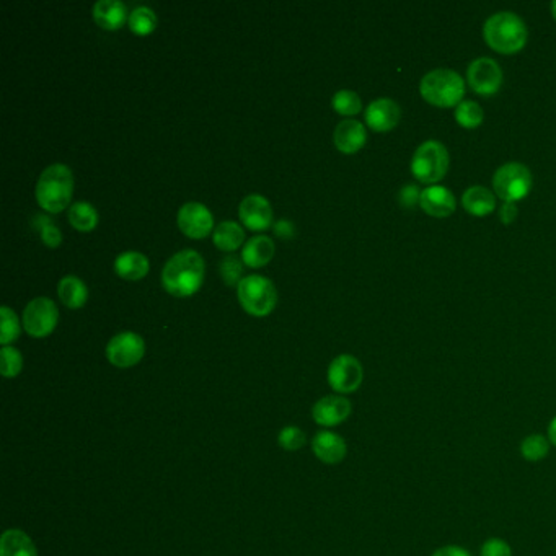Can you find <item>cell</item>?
<instances>
[{"label":"cell","mask_w":556,"mask_h":556,"mask_svg":"<svg viewBox=\"0 0 556 556\" xmlns=\"http://www.w3.org/2000/svg\"><path fill=\"white\" fill-rule=\"evenodd\" d=\"M23 367V357L17 348L4 346L0 351V371L4 377H15Z\"/></svg>","instance_id":"obj_33"},{"label":"cell","mask_w":556,"mask_h":556,"mask_svg":"<svg viewBox=\"0 0 556 556\" xmlns=\"http://www.w3.org/2000/svg\"><path fill=\"white\" fill-rule=\"evenodd\" d=\"M69 221L78 231H92L98 222V214L90 202L78 201L69 208Z\"/></svg>","instance_id":"obj_26"},{"label":"cell","mask_w":556,"mask_h":556,"mask_svg":"<svg viewBox=\"0 0 556 556\" xmlns=\"http://www.w3.org/2000/svg\"><path fill=\"white\" fill-rule=\"evenodd\" d=\"M0 556H38V552L25 532L12 528L0 538Z\"/></svg>","instance_id":"obj_22"},{"label":"cell","mask_w":556,"mask_h":556,"mask_svg":"<svg viewBox=\"0 0 556 556\" xmlns=\"http://www.w3.org/2000/svg\"><path fill=\"white\" fill-rule=\"evenodd\" d=\"M312 451L317 455L318 461L323 462L326 465H336L345 461L348 446L339 434L320 431L312 441Z\"/></svg>","instance_id":"obj_17"},{"label":"cell","mask_w":556,"mask_h":556,"mask_svg":"<svg viewBox=\"0 0 556 556\" xmlns=\"http://www.w3.org/2000/svg\"><path fill=\"white\" fill-rule=\"evenodd\" d=\"M481 556H512V548L503 538H488L479 550Z\"/></svg>","instance_id":"obj_36"},{"label":"cell","mask_w":556,"mask_h":556,"mask_svg":"<svg viewBox=\"0 0 556 556\" xmlns=\"http://www.w3.org/2000/svg\"><path fill=\"white\" fill-rule=\"evenodd\" d=\"M420 208L432 217H449L455 212L457 201L449 188L441 184H431L422 190Z\"/></svg>","instance_id":"obj_16"},{"label":"cell","mask_w":556,"mask_h":556,"mask_svg":"<svg viewBox=\"0 0 556 556\" xmlns=\"http://www.w3.org/2000/svg\"><path fill=\"white\" fill-rule=\"evenodd\" d=\"M351 412H353V405L348 398L341 395H328L314 405L312 416L320 426L333 428L346 421Z\"/></svg>","instance_id":"obj_13"},{"label":"cell","mask_w":556,"mask_h":556,"mask_svg":"<svg viewBox=\"0 0 556 556\" xmlns=\"http://www.w3.org/2000/svg\"><path fill=\"white\" fill-rule=\"evenodd\" d=\"M462 206L471 216L483 217V216H488L496 209V196H495V192H489V188L487 186L475 184V186L467 188L463 192Z\"/></svg>","instance_id":"obj_19"},{"label":"cell","mask_w":556,"mask_h":556,"mask_svg":"<svg viewBox=\"0 0 556 556\" xmlns=\"http://www.w3.org/2000/svg\"><path fill=\"white\" fill-rule=\"evenodd\" d=\"M237 294L240 304L255 317L268 315L278 302V290L274 282L259 274H249L241 278L237 284Z\"/></svg>","instance_id":"obj_6"},{"label":"cell","mask_w":556,"mask_h":556,"mask_svg":"<svg viewBox=\"0 0 556 556\" xmlns=\"http://www.w3.org/2000/svg\"><path fill=\"white\" fill-rule=\"evenodd\" d=\"M550 452V441L542 434H528L520 442V455L527 462L544 461Z\"/></svg>","instance_id":"obj_27"},{"label":"cell","mask_w":556,"mask_h":556,"mask_svg":"<svg viewBox=\"0 0 556 556\" xmlns=\"http://www.w3.org/2000/svg\"><path fill=\"white\" fill-rule=\"evenodd\" d=\"M421 192L418 184H405L400 192H398V202L402 204L405 209H413L414 206H420V200H421Z\"/></svg>","instance_id":"obj_37"},{"label":"cell","mask_w":556,"mask_h":556,"mask_svg":"<svg viewBox=\"0 0 556 556\" xmlns=\"http://www.w3.org/2000/svg\"><path fill=\"white\" fill-rule=\"evenodd\" d=\"M0 318H2V326H0V343L4 346H9L13 343L20 335V322L17 314L12 308L4 306L0 307Z\"/></svg>","instance_id":"obj_31"},{"label":"cell","mask_w":556,"mask_h":556,"mask_svg":"<svg viewBox=\"0 0 556 556\" xmlns=\"http://www.w3.org/2000/svg\"><path fill=\"white\" fill-rule=\"evenodd\" d=\"M239 214L241 222L253 231L266 229L273 222L271 204L265 196L257 192L243 198V201L240 202Z\"/></svg>","instance_id":"obj_15"},{"label":"cell","mask_w":556,"mask_h":556,"mask_svg":"<svg viewBox=\"0 0 556 556\" xmlns=\"http://www.w3.org/2000/svg\"><path fill=\"white\" fill-rule=\"evenodd\" d=\"M274 255V241L266 235H255L249 239L241 249V259L251 268L265 266Z\"/></svg>","instance_id":"obj_21"},{"label":"cell","mask_w":556,"mask_h":556,"mask_svg":"<svg viewBox=\"0 0 556 556\" xmlns=\"http://www.w3.org/2000/svg\"><path fill=\"white\" fill-rule=\"evenodd\" d=\"M499 217H501V222L503 224H512L514 219L518 217V208H516V202H504L503 206H501V209H499Z\"/></svg>","instance_id":"obj_38"},{"label":"cell","mask_w":556,"mask_h":556,"mask_svg":"<svg viewBox=\"0 0 556 556\" xmlns=\"http://www.w3.org/2000/svg\"><path fill=\"white\" fill-rule=\"evenodd\" d=\"M279 446L284 449V451L296 452L306 446L307 437H306V432L300 431L296 426H288L284 428L282 431L279 432Z\"/></svg>","instance_id":"obj_35"},{"label":"cell","mask_w":556,"mask_h":556,"mask_svg":"<svg viewBox=\"0 0 556 556\" xmlns=\"http://www.w3.org/2000/svg\"><path fill=\"white\" fill-rule=\"evenodd\" d=\"M58 294L68 307L78 308L86 304L88 289L86 282L78 276H64L59 281Z\"/></svg>","instance_id":"obj_24"},{"label":"cell","mask_w":556,"mask_h":556,"mask_svg":"<svg viewBox=\"0 0 556 556\" xmlns=\"http://www.w3.org/2000/svg\"><path fill=\"white\" fill-rule=\"evenodd\" d=\"M92 13L96 23L106 29H119L127 17V10L121 0H98Z\"/></svg>","instance_id":"obj_20"},{"label":"cell","mask_w":556,"mask_h":556,"mask_svg":"<svg viewBox=\"0 0 556 556\" xmlns=\"http://www.w3.org/2000/svg\"><path fill=\"white\" fill-rule=\"evenodd\" d=\"M274 232H276V235H279L281 239H292V235H294V224L288 221V219H279V221L274 224Z\"/></svg>","instance_id":"obj_40"},{"label":"cell","mask_w":556,"mask_h":556,"mask_svg":"<svg viewBox=\"0 0 556 556\" xmlns=\"http://www.w3.org/2000/svg\"><path fill=\"white\" fill-rule=\"evenodd\" d=\"M33 225H35V229L41 233V239H43V241H45L48 247L56 249L58 245H61L62 233L59 231L58 225L51 221L48 216L37 214V216L33 217Z\"/></svg>","instance_id":"obj_32"},{"label":"cell","mask_w":556,"mask_h":556,"mask_svg":"<svg viewBox=\"0 0 556 556\" xmlns=\"http://www.w3.org/2000/svg\"><path fill=\"white\" fill-rule=\"evenodd\" d=\"M400 118L402 108L392 98H377L365 108V123L377 133L392 131Z\"/></svg>","instance_id":"obj_14"},{"label":"cell","mask_w":556,"mask_h":556,"mask_svg":"<svg viewBox=\"0 0 556 556\" xmlns=\"http://www.w3.org/2000/svg\"><path fill=\"white\" fill-rule=\"evenodd\" d=\"M527 27L514 12H496L483 25V38L501 54H516L527 45Z\"/></svg>","instance_id":"obj_2"},{"label":"cell","mask_w":556,"mask_h":556,"mask_svg":"<svg viewBox=\"0 0 556 556\" xmlns=\"http://www.w3.org/2000/svg\"><path fill=\"white\" fill-rule=\"evenodd\" d=\"M548 441L556 447V416L548 424Z\"/></svg>","instance_id":"obj_41"},{"label":"cell","mask_w":556,"mask_h":556,"mask_svg":"<svg viewBox=\"0 0 556 556\" xmlns=\"http://www.w3.org/2000/svg\"><path fill=\"white\" fill-rule=\"evenodd\" d=\"M420 94L429 105L451 108L463 102L465 82L452 69H434L421 78Z\"/></svg>","instance_id":"obj_4"},{"label":"cell","mask_w":556,"mask_h":556,"mask_svg":"<svg viewBox=\"0 0 556 556\" xmlns=\"http://www.w3.org/2000/svg\"><path fill=\"white\" fill-rule=\"evenodd\" d=\"M214 243L224 251H233L239 249L245 240V232L237 222L224 221L214 229L212 233Z\"/></svg>","instance_id":"obj_25"},{"label":"cell","mask_w":556,"mask_h":556,"mask_svg":"<svg viewBox=\"0 0 556 556\" xmlns=\"http://www.w3.org/2000/svg\"><path fill=\"white\" fill-rule=\"evenodd\" d=\"M449 163H451L449 151L441 141H434V139L426 141L414 151V155H413V176L418 182L426 183V184L439 183L447 175Z\"/></svg>","instance_id":"obj_5"},{"label":"cell","mask_w":556,"mask_h":556,"mask_svg":"<svg viewBox=\"0 0 556 556\" xmlns=\"http://www.w3.org/2000/svg\"><path fill=\"white\" fill-rule=\"evenodd\" d=\"M204 279V259L194 249H182L165 263L162 271L163 288L176 298L192 296L201 288Z\"/></svg>","instance_id":"obj_1"},{"label":"cell","mask_w":556,"mask_h":556,"mask_svg":"<svg viewBox=\"0 0 556 556\" xmlns=\"http://www.w3.org/2000/svg\"><path fill=\"white\" fill-rule=\"evenodd\" d=\"M115 271L125 279L144 278L149 271V259L139 251H123L116 257Z\"/></svg>","instance_id":"obj_23"},{"label":"cell","mask_w":556,"mask_h":556,"mask_svg":"<svg viewBox=\"0 0 556 556\" xmlns=\"http://www.w3.org/2000/svg\"><path fill=\"white\" fill-rule=\"evenodd\" d=\"M532 173L524 163L508 162L493 175V190L504 202L524 200L532 190Z\"/></svg>","instance_id":"obj_7"},{"label":"cell","mask_w":556,"mask_h":556,"mask_svg":"<svg viewBox=\"0 0 556 556\" xmlns=\"http://www.w3.org/2000/svg\"><path fill=\"white\" fill-rule=\"evenodd\" d=\"M455 119L457 123L465 129H475L478 127L485 119L483 108L473 102V100H463L462 103L455 106Z\"/></svg>","instance_id":"obj_28"},{"label":"cell","mask_w":556,"mask_h":556,"mask_svg":"<svg viewBox=\"0 0 556 556\" xmlns=\"http://www.w3.org/2000/svg\"><path fill=\"white\" fill-rule=\"evenodd\" d=\"M333 108L339 115L353 116L357 115L363 108V102H361V96L357 95L353 90H338L335 95H333Z\"/></svg>","instance_id":"obj_30"},{"label":"cell","mask_w":556,"mask_h":556,"mask_svg":"<svg viewBox=\"0 0 556 556\" xmlns=\"http://www.w3.org/2000/svg\"><path fill=\"white\" fill-rule=\"evenodd\" d=\"M58 317V307L49 298H35L23 308V326L37 338L48 336L56 328Z\"/></svg>","instance_id":"obj_9"},{"label":"cell","mask_w":556,"mask_h":556,"mask_svg":"<svg viewBox=\"0 0 556 556\" xmlns=\"http://www.w3.org/2000/svg\"><path fill=\"white\" fill-rule=\"evenodd\" d=\"M144 339L135 331L118 333L106 345V357L111 364L121 369L137 364L144 357Z\"/></svg>","instance_id":"obj_10"},{"label":"cell","mask_w":556,"mask_h":556,"mask_svg":"<svg viewBox=\"0 0 556 556\" xmlns=\"http://www.w3.org/2000/svg\"><path fill=\"white\" fill-rule=\"evenodd\" d=\"M364 379V371L355 356L339 355L328 367V384L338 394H353Z\"/></svg>","instance_id":"obj_8"},{"label":"cell","mask_w":556,"mask_h":556,"mask_svg":"<svg viewBox=\"0 0 556 556\" xmlns=\"http://www.w3.org/2000/svg\"><path fill=\"white\" fill-rule=\"evenodd\" d=\"M431 556H471V553L459 545H446V547L437 548Z\"/></svg>","instance_id":"obj_39"},{"label":"cell","mask_w":556,"mask_h":556,"mask_svg":"<svg viewBox=\"0 0 556 556\" xmlns=\"http://www.w3.org/2000/svg\"><path fill=\"white\" fill-rule=\"evenodd\" d=\"M129 27L139 35H147L155 29L157 25V15H155L154 10L151 7H145V5H139L135 9L131 10L129 13Z\"/></svg>","instance_id":"obj_29"},{"label":"cell","mask_w":556,"mask_h":556,"mask_svg":"<svg viewBox=\"0 0 556 556\" xmlns=\"http://www.w3.org/2000/svg\"><path fill=\"white\" fill-rule=\"evenodd\" d=\"M552 13H553V19L556 20V0L552 2Z\"/></svg>","instance_id":"obj_42"},{"label":"cell","mask_w":556,"mask_h":556,"mask_svg":"<svg viewBox=\"0 0 556 556\" xmlns=\"http://www.w3.org/2000/svg\"><path fill=\"white\" fill-rule=\"evenodd\" d=\"M74 190V178L68 165L53 163L39 175L37 183V200L48 212L66 209Z\"/></svg>","instance_id":"obj_3"},{"label":"cell","mask_w":556,"mask_h":556,"mask_svg":"<svg viewBox=\"0 0 556 556\" xmlns=\"http://www.w3.org/2000/svg\"><path fill=\"white\" fill-rule=\"evenodd\" d=\"M333 141L341 152L355 154L365 144L367 131L361 121L348 118L336 125Z\"/></svg>","instance_id":"obj_18"},{"label":"cell","mask_w":556,"mask_h":556,"mask_svg":"<svg viewBox=\"0 0 556 556\" xmlns=\"http://www.w3.org/2000/svg\"><path fill=\"white\" fill-rule=\"evenodd\" d=\"M467 80L471 90L478 95H495L503 86V70L495 59L483 56L471 61L467 69Z\"/></svg>","instance_id":"obj_11"},{"label":"cell","mask_w":556,"mask_h":556,"mask_svg":"<svg viewBox=\"0 0 556 556\" xmlns=\"http://www.w3.org/2000/svg\"><path fill=\"white\" fill-rule=\"evenodd\" d=\"M212 214L202 202H184L178 211V225L184 235L192 239H202L212 229Z\"/></svg>","instance_id":"obj_12"},{"label":"cell","mask_w":556,"mask_h":556,"mask_svg":"<svg viewBox=\"0 0 556 556\" xmlns=\"http://www.w3.org/2000/svg\"><path fill=\"white\" fill-rule=\"evenodd\" d=\"M219 271H221L222 279L225 284L233 286L235 282L241 281V273H243V263L237 255H229L225 258L221 259L219 263Z\"/></svg>","instance_id":"obj_34"}]
</instances>
